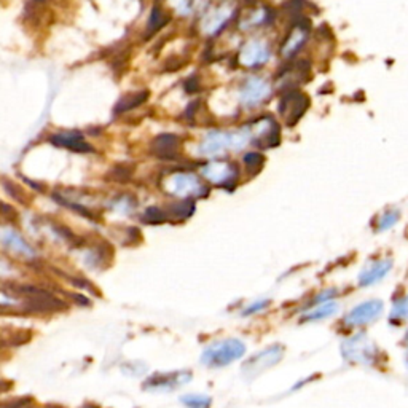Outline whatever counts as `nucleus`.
I'll return each mask as SVG.
<instances>
[{"mask_svg":"<svg viewBox=\"0 0 408 408\" xmlns=\"http://www.w3.org/2000/svg\"><path fill=\"white\" fill-rule=\"evenodd\" d=\"M246 354V344L238 338L215 341L203 351L201 363L208 367H225Z\"/></svg>","mask_w":408,"mask_h":408,"instance_id":"nucleus-1","label":"nucleus"},{"mask_svg":"<svg viewBox=\"0 0 408 408\" xmlns=\"http://www.w3.org/2000/svg\"><path fill=\"white\" fill-rule=\"evenodd\" d=\"M343 359L359 366H375L380 359V349L366 334H356L341 343Z\"/></svg>","mask_w":408,"mask_h":408,"instance_id":"nucleus-2","label":"nucleus"},{"mask_svg":"<svg viewBox=\"0 0 408 408\" xmlns=\"http://www.w3.org/2000/svg\"><path fill=\"white\" fill-rule=\"evenodd\" d=\"M249 139H251V131L246 128L238 132H209L201 144V153L206 157H212L227 149L239 150L249 142Z\"/></svg>","mask_w":408,"mask_h":408,"instance_id":"nucleus-3","label":"nucleus"},{"mask_svg":"<svg viewBox=\"0 0 408 408\" xmlns=\"http://www.w3.org/2000/svg\"><path fill=\"white\" fill-rule=\"evenodd\" d=\"M382 311H385V303L381 300H367V302L356 305L348 312L344 317V324L348 327H363V325L378 321L382 316Z\"/></svg>","mask_w":408,"mask_h":408,"instance_id":"nucleus-4","label":"nucleus"},{"mask_svg":"<svg viewBox=\"0 0 408 408\" xmlns=\"http://www.w3.org/2000/svg\"><path fill=\"white\" fill-rule=\"evenodd\" d=\"M283 354H284V348L280 346V344H273V346L260 351L259 354H255L251 357V359H247L244 362V366H242V373L249 376V378L257 376L270 367L276 366V363L283 359Z\"/></svg>","mask_w":408,"mask_h":408,"instance_id":"nucleus-5","label":"nucleus"},{"mask_svg":"<svg viewBox=\"0 0 408 408\" xmlns=\"http://www.w3.org/2000/svg\"><path fill=\"white\" fill-rule=\"evenodd\" d=\"M308 98L298 91H287L279 101V113L283 115L284 121L289 126L295 125L303 117L306 108H308Z\"/></svg>","mask_w":408,"mask_h":408,"instance_id":"nucleus-6","label":"nucleus"},{"mask_svg":"<svg viewBox=\"0 0 408 408\" xmlns=\"http://www.w3.org/2000/svg\"><path fill=\"white\" fill-rule=\"evenodd\" d=\"M193 378V375L188 370H177V372L168 373H155L144 382V389L147 391H172L177 389Z\"/></svg>","mask_w":408,"mask_h":408,"instance_id":"nucleus-7","label":"nucleus"},{"mask_svg":"<svg viewBox=\"0 0 408 408\" xmlns=\"http://www.w3.org/2000/svg\"><path fill=\"white\" fill-rule=\"evenodd\" d=\"M166 188L169 190V193L178 198H187V196H196L206 193L204 191L203 183L198 181V177L193 174H176L172 176L168 183H166Z\"/></svg>","mask_w":408,"mask_h":408,"instance_id":"nucleus-8","label":"nucleus"},{"mask_svg":"<svg viewBox=\"0 0 408 408\" xmlns=\"http://www.w3.org/2000/svg\"><path fill=\"white\" fill-rule=\"evenodd\" d=\"M271 93V88L268 83L260 79V76H251L247 79L244 86L241 89V102L247 107L257 106L261 101H265Z\"/></svg>","mask_w":408,"mask_h":408,"instance_id":"nucleus-9","label":"nucleus"},{"mask_svg":"<svg viewBox=\"0 0 408 408\" xmlns=\"http://www.w3.org/2000/svg\"><path fill=\"white\" fill-rule=\"evenodd\" d=\"M391 270H392V260H389V259L372 260L361 271L359 285L368 287V285H373L376 283H380L381 279L386 278V274Z\"/></svg>","mask_w":408,"mask_h":408,"instance_id":"nucleus-10","label":"nucleus"},{"mask_svg":"<svg viewBox=\"0 0 408 408\" xmlns=\"http://www.w3.org/2000/svg\"><path fill=\"white\" fill-rule=\"evenodd\" d=\"M50 142L56 147H61V149H69L80 153L93 152V147L86 142L83 134L79 131L55 132L53 136L50 137Z\"/></svg>","mask_w":408,"mask_h":408,"instance_id":"nucleus-11","label":"nucleus"},{"mask_svg":"<svg viewBox=\"0 0 408 408\" xmlns=\"http://www.w3.org/2000/svg\"><path fill=\"white\" fill-rule=\"evenodd\" d=\"M239 60L247 67L260 66V64H265L270 60V50H268L265 42L251 40L242 47Z\"/></svg>","mask_w":408,"mask_h":408,"instance_id":"nucleus-12","label":"nucleus"},{"mask_svg":"<svg viewBox=\"0 0 408 408\" xmlns=\"http://www.w3.org/2000/svg\"><path fill=\"white\" fill-rule=\"evenodd\" d=\"M254 142L257 144L260 149H271L279 144V126L274 123L271 118L264 120L257 125V131L254 134Z\"/></svg>","mask_w":408,"mask_h":408,"instance_id":"nucleus-13","label":"nucleus"},{"mask_svg":"<svg viewBox=\"0 0 408 408\" xmlns=\"http://www.w3.org/2000/svg\"><path fill=\"white\" fill-rule=\"evenodd\" d=\"M178 137L174 134H159L152 140V152L153 155L163 159H171L177 155L178 149Z\"/></svg>","mask_w":408,"mask_h":408,"instance_id":"nucleus-14","label":"nucleus"},{"mask_svg":"<svg viewBox=\"0 0 408 408\" xmlns=\"http://www.w3.org/2000/svg\"><path fill=\"white\" fill-rule=\"evenodd\" d=\"M2 242L6 247L11 249L13 252L23 255V257H34L35 255L28 242H26L21 236H19L15 230H11V228L2 230Z\"/></svg>","mask_w":408,"mask_h":408,"instance_id":"nucleus-15","label":"nucleus"},{"mask_svg":"<svg viewBox=\"0 0 408 408\" xmlns=\"http://www.w3.org/2000/svg\"><path fill=\"white\" fill-rule=\"evenodd\" d=\"M232 166L227 163H210L206 168H203V176L209 178L212 183H225L232 178Z\"/></svg>","mask_w":408,"mask_h":408,"instance_id":"nucleus-16","label":"nucleus"},{"mask_svg":"<svg viewBox=\"0 0 408 408\" xmlns=\"http://www.w3.org/2000/svg\"><path fill=\"white\" fill-rule=\"evenodd\" d=\"M338 310H340V305L336 302H324V303H319L314 308H311L308 312H305L303 316V321H308V322H316V321H324V319H327L330 316H335Z\"/></svg>","mask_w":408,"mask_h":408,"instance_id":"nucleus-17","label":"nucleus"},{"mask_svg":"<svg viewBox=\"0 0 408 408\" xmlns=\"http://www.w3.org/2000/svg\"><path fill=\"white\" fill-rule=\"evenodd\" d=\"M230 16H232V10H228V8H225V6H222V8L214 11L212 15H209L206 18V21L203 23V29L206 30L208 34L214 35L223 28V26L227 24Z\"/></svg>","mask_w":408,"mask_h":408,"instance_id":"nucleus-18","label":"nucleus"},{"mask_svg":"<svg viewBox=\"0 0 408 408\" xmlns=\"http://www.w3.org/2000/svg\"><path fill=\"white\" fill-rule=\"evenodd\" d=\"M149 98V91H137V93H131V94H126L123 96L118 101V104L115 106V113L120 115L123 112L128 110H132V108H136L137 106L144 104V102Z\"/></svg>","mask_w":408,"mask_h":408,"instance_id":"nucleus-19","label":"nucleus"},{"mask_svg":"<svg viewBox=\"0 0 408 408\" xmlns=\"http://www.w3.org/2000/svg\"><path fill=\"white\" fill-rule=\"evenodd\" d=\"M306 35H308V32H306L305 28H295L292 32L289 38H287L284 47H283V55L285 57H290L292 55H295L297 51L302 48L303 42L306 40Z\"/></svg>","mask_w":408,"mask_h":408,"instance_id":"nucleus-20","label":"nucleus"},{"mask_svg":"<svg viewBox=\"0 0 408 408\" xmlns=\"http://www.w3.org/2000/svg\"><path fill=\"white\" fill-rule=\"evenodd\" d=\"M389 321L395 325L408 322V295L399 297L392 303L391 314H389Z\"/></svg>","mask_w":408,"mask_h":408,"instance_id":"nucleus-21","label":"nucleus"},{"mask_svg":"<svg viewBox=\"0 0 408 408\" xmlns=\"http://www.w3.org/2000/svg\"><path fill=\"white\" fill-rule=\"evenodd\" d=\"M181 402L187 408H210L212 399L206 394H187L181 397Z\"/></svg>","mask_w":408,"mask_h":408,"instance_id":"nucleus-22","label":"nucleus"},{"mask_svg":"<svg viewBox=\"0 0 408 408\" xmlns=\"http://www.w3.org/2000/svg\"><path fill=\"white\" fill-rule=\"evenodd\" d=\"M400 219V212L397 209H387L380 215L378 219V232H386V230L392 228Z\"/></svg>","mask_w":408,"mask_h":408,"instance_id":"nucleus-23","label":"nucleus"},{"mask_svg":"<svg viewBox=\"0 0 408 408\" xmlns=\"http://www.w3.org/2000/svg\"><path fill=\"white\" fill-rule=\"evenodd\" d=\"M168 21H169V18L164 15V13L162 11V8H159V6H155V8L152 10L150 21H149V26H147V32H149V34H152V32H155L159 28H163V26Z\"/></svg>","mask_w":408,"mask_h":408,"instance_id":"nucleus-24","label":"nucleus"},{"mask_svg":"<svg viewBox=\"0 0 408 408\" xmlns=\"http://www.w3.org/2000/svg\"><path fill=\"white\" fill-rule=\"evenodd\" d=\"M172 209V214H174L176 217H178V219H187V217H190L191 214H193V203L188 201V200H183L181 203H177L174 204V206L171 208Z\"/></svg>","mask_w":408,"mask_h":408,"instance_id":"nucleus-25","label":"nucleus"},{"mask_svg":"<svg viewBox=\"0 0 408 408\" xmlns=\"http://www.w3.org/2000/svg\"><path fill=\"white\" fill-rule=\"evenodd\" d=\"M164 219H166L164 212L158 208H149L144 214V220L149 223H162Z\"/></svg>","mask_w":408,"mask_h":408,"instance_id":"nucleus-26","label":"nucleus"},{"mask_svg":"<svg viewBox=\"0 0 408 408\" xmlns=\"http://www.w3.org/2000/svg\"><path fill=\"white\" fill-rule=\"evenodd\" d=\"M244 163L249 169H259L264 164V157L259 155V153H247L244 157Z\"/></svg>","mask_w":408,"mask_h":408,"instance_id":"nucleus-27","label":"nucleus"},{"mask_svg":"<svg viewBox=\"0 0 408 408\" xmlns=\"http://www.w3.org/2000/svg\"><path fill=\"white\" fill-rule=\"evenodd\" d=\"M268 305H270V302H268V300H260V302L252 303L251 306H249V308H246L244 314H254V312H259L261 310H265Z\"/></svg>","mask_w":408,"mask_h":408,"instance_id":"nucleus-28","label":"nucleus"},{"mask_svg":"<svg viewBox=\"0 0 408 408\" xmlns=\"http://www.w3.org/2000/svg\"><path fill=\"white\" fill-rule=\"evenodd\" d=\"M123 172H125V177H126V178H128V177H130V176H131V172H130V169H128V168H123ZM120 174H121V172H118V169H117V168H115V169H113V177H115V178H117V177H118Z\"/></svg>","mask_w":408,"mask_h":408,"instance_id":"nucleus-29","label":"nucleus"},{"mask_svg":"<svg viewBox=\"0 0 408 408\" xmlns=\"http://www.w3.org/2000/svg\"><path fill=\"white\" fill-rule=\"evenodd\" d=\"M191 2H193L195 8H203L204 5H208L209 0H191Z\"/></svg>","mask_w":408,"mask_h":408,"instance_id":"nucleus-30","label":"nucleus"},{"mask_svg":"<svg viewBox=\"0 0 408 408\" xmlns=\"http://www.w3.org/2000/svg\"><path fill=\"white\" fill-rule=\"evenodd\" d=\"M405 348L408 351V332H407V335H405Z\"/></svg>","mask_w":408,"mask_h":408,"instance_id":"nucleus-31","label":"nucleus"},{"mask_svg":"<svg viewBox=\"0 0 408 408\" xmlns=\"http://www.w3.org/2000/svg\"><path fill=\"white\" fill-rule=\"evenodd\" d=\"M83 408H96V407H91V405H88V407H83Z\"/></svg>","mask_w":408,"mask_h":408,"instance_id":"nucleus-32","label":"nucleus"}]
</instances>
